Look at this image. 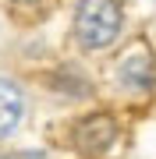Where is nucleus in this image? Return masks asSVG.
<instances>
[{"mask_svg": "<svg viewBox=\"0 0 156 159\" xmlns=\"http://www.w3.org/2000/svg\"><path fill=\"white\" fill-rule=\"evenodd\" d=\"M121 35L117 0H78L75 7V39L82 50H103Z\"/></svg>", "mask_w": 156, "mask_h": 159, "instance_id": "f257e3e1", "label": "nucleus"}, {"mask_svg": "<svg viewBox=\"0 0 156 159\" xmlns=\"http://www.w3.org/2000/svg\"><path fill=\"white\" fill-rule=\"evenodd\" d=\"M114 74H117V85H124V89H131V92H149L153 81H156L153 46H145L142 39L131 43L121 53V60L114 64Z\"/></svg>", "mask_w": 156, "mask_h": 159, "instance_id": "f03ea898", "label": "nucleus"}, {"mask_svg": "<svg viewBox=\"0 0 156 159\" xmlns=\"http://www.w3.org/2000/svg\"><path fill=\"white\" fill-rule=\"evenodd\" d=\"M117 142V120L110 113H89L85 120H78L75 127V148L85 159H99L106 156Z\"/></svg>", "mask_w": 156, "mask_h": 159, "instance_id": "7ed1b4c3", "label": "nucleus"}, {"mask_svg": "<svg viewBox=\"0 0 156 159\" xmlns=\"http://www.w3.org/2000/svg\"><path fill=\"white\" fill-rule=\"evenodd\" d=\"M21 110H25V99H21V92H18V85L0 78V138H7L18 127Z\"/></svg>", "mask_w": 156, "mask_h": 159, "instance_id": "20e7f679", "label": "nucleus"}, {"mask_svg": "<svg viewBox=\"0 0 156 159\" xmlns=\"http://www.w3.org/2000/svg\"><path fill=\"white\" fill-rule=\"evenodd\" d=\"M14 4H18V7H35V4H43V7H46L50 0H14Z\"/></svg>", "mask_w": 156, "mask_h": 159, "instance_id": "39448f33", "label": "nucleus"}, {"mask_svg": "<svg viewBox=\"0 0 156 159\" xmlns=\"http://www.w3.org/2000/svg\"><path fill=\"white\" fill-rule=\"evenodd\" d=\"M0 159H32V156H0Z\"/></svg>", "mask_w": 156, "mask_h": 159, "instance_id": "423d86ee", "label": "nucleus"}]
</instances>
